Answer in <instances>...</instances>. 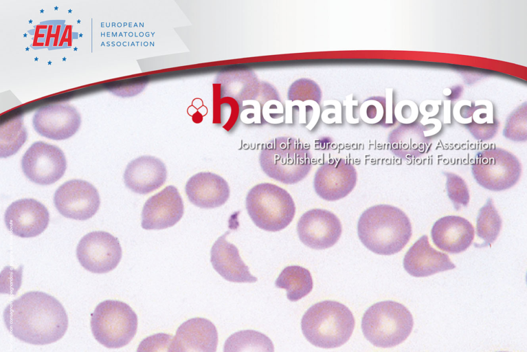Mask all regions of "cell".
Segmentation results:
<instances>
[{"instance_id": "cell-24", "label": "cell", "mask_w": 527, "mask_h": 352, "mask_svg": "<svg viewBox=\"0 0 527 352\" xmlns=\"http://www.w3.org/2000/svg\"><path fill=\"white\" fill-rule=\"evenodd\" d=\"M390 149L397 157L410 160L427 152L429 139L424 135L419 122L401 124L389 134Z\"/></svg>"}, {"instance_id": "cell-1", "label": "cell", "mask_w": 527, "mask_h": 352, "mask_svg": "<svg viewBox=\"0 0 527 352\" xmlns=\"http://www.w3.org/2000/svg\"><path fill=\"white\" fill-rule=\"evenodd\" d=\"M8 331L21 341L36 345L60 340L68 327V317L62 304L42 292H29L10 302L4 309Z\"/></svg>"}, {"instance_id": "cell-16", "label": "cell", "mask_w": 527, "mask_h": 352, "mask_svg": "<svg viewBox=\"0 0 527 352\" xmlns=\"http://www.w3.org/2000/svg\"><path fill=\"white\" fill-rule=\"evenodd\" d=\"M5 226L13 234L22 238L34 237L47 227L49 214L47 208L34 199L12 202L4 214Z\"/></svg>"}, {"instance_id": "cell-31", "label": "cell", "mask_w": 527, "mask_h": 352, "mask_svg": "<svg viewBox=\"0 0 527 352\" xmlns=\"http://www.w3.org/2000/svg\"><path fill=\"white\" fill-rule=\"evenodd\" d=\"M447 177L446 189L454 208L458 210L461 206H467L469 201V191L467 184L459 175L452 173H445Z\"/></svg>"}, {"instance_id": "cell-2", "label": "cell", "mask_w": 527, "mask_h": 352, "mask_svg": "<svg viewBox=\"0 0 527 352\" xmlns=\"http://www.w3.org/2000/svg\"><path fill=\"white\" fill-rule=\"evenodd\" d=\"M217 81V92L237 102L240 119L245 124L284 122V108L277 90L260 81L253 72L222 74Z\"/></svg>"}, {"instance_id": "cell-12", "label": "cell", "mask_w": 527, "mask_h": 352, "mask_svg": "<svg viewBox=\"0 0 527 352\" xmlns=\"http://www.w3.org/2000/svg\"><path fill=\"white\" fill-rule=\"evenodd\" d=\"M54 204L65 217L83 221L96 213L100 199L97 189L91 184L85 180L71 179L56 190Z\"/></svg>"}, {"instance_id": "cell-23", "label": "cell", "mask_w": 527, "mask_h": 352, "mask_svg": "<svg viewBox=\"0 0 527 352\" xmlns=\"http://www.w3.org/2000/svg\"><path fill=\"white\" fill-rule=\"evenodd\" d=\"M226 232L213 244L210 261L214 269L225 280L234 283H255L257 278L251 275L249 267L241 259L238 248L229 243Z\"/></svg>"}, {"instance_id": "cell-15", "label": "cell", "mask_w": 527, "mask_h": 352, "mask_svg": "<svg viewBox=\"0 0 527 352\" xmlns=\"http://www.w3.org/2000/svg\"><path fill=\"white\" fill-rule=\"evenodd\" d=\"M34 130L41 136L54 140L71 138L79 129L81 117L69 104L57 102L39 108L32 119Z\"/></svg>"}, {"instance_id": "cell-19", "label": "cell", "mask_w": 527, "mask_h": 352, "mask_svg": "<svg viewBox=\"0 0 527 352\" xmlns=\"http://www.w3.org/2000/svg\"><path fill=\"white\" fill-rule=\"evenodd\" d=\"M405 270L414 277H426L454 269L449 256L434 249L428 236H421L406 252L403 261Z\"/></svg>"}, {"instance_id": "cell-6", "label": "cell", "mask_w": 527, "mask_h": 352, "mask_svg": "<svg viewBox=\"0 0 527 352\" xmlns=\"http://www.w3.org/2000/svg\"><path fill=\"white\" fill-rule=\"evenodd\" d=\"M413 325V317L408 309L393 300L373 304L361 319L364 337L374 346L383 348L395 346L405 341Z\"/></svg>"}, {"instance_id": "cell-25", "label": "cell", "mask_w": 527, "mask_h": 352, "mask_svg": "<svg viewBox=\"0 0 527 352\" xmlns=\"http://www.w3.org/2000/svg\"><path fill=\"white\" fill-rule=\"evenodd\" d=\"M275 285L286 289L287 298L295 302L312 291L313 282L309 270L299 265H290L282 270Z\"/></svg>"}, {"instance_id": "cell-10", "label": "cell", "mask_w": 527, "mask_h": 352, "mask_svg": "<svg viewBox=\"0 0 527 352\" xmlns=\"http://www.w3.org/2000/svg\"><path fill=\"white\" fill-rule=\"evenodd\" d=\"M76 256L87 270L103 274L114 270L122 258V248L117 237L104 231L85 235L76 248Z\"/></svg>"}, {"instance_id": "cell-39", "label": "cell", "mask_w": 527, "mask_h": 352, "mask_svg": "<svg viewBox=\"0 0 527 352\" xmlns=\"http://www.w3.org/2000/svg\"><path fill=\"white\" fill-rule=\"evenodd\" d=\"M498 352H506V351H498Z\"/></svg>"}, {"instance_id": "cell-3", "label": "cell", "mask_w": 527, "mask_h": 352, "mask_svg": "<svg viewBox=\"0 0 527 352\" xmlns=\"http://www.w3.org/2000/svg\"><path fill=\"white\" fill-rule=\"evenodd\" d=\"M412 225L401 209L390 205L371 206L361 214L357 234L363 245L379 255L400 252L412 236Z\"/></svg>"}, {"instance_id": "cell-35", "label": "cell", "mask_w": 527, "mask_h": 352, "mask_svg": "<svg viewBox=\"0 0 527 352\" xmlns=\"http://www.w3.org/2000/svg\"><path fill=\"white\" fill-rule=\"evenodd\" d=\"M475 104L467 100L458 102L453 107V116L459 123L469 124L472 122V116Z\"/></svg>"}, {"instance_id": "cell-9", "label": "cell", "mask_w": 527, "mask_h": 352, "mask_svg": "<svg viewBox=\"0 0 527 352\" xmlns=\"http://www.w3.org/2000/svg\"><path fill=\"white\" fill-rule=\"evenodd\" d=\"M471 172L480 186L502 191L517 184L522 174V165L517 157L504 149L486 148L475 155Z\"/></svg>"}, {"instance_id": "cell-14", "label": "cell", "mask_w": 527, "mask_h": 352, "mask_svg": "<svg viewBox=\"0 0 527 352\" xmlns=\"http://www.w3.org/2000/svg\"><path fill=\"white\" fill-rule=\"evenodd\" d=\"M355 166L345 159H334L322 164L316 170L313 187L317 195L326 201L346 197L356 186Z\"/></svg>"}, {"instance_id": "cell-29", "label": "cell", "mask_w": 527, "mask_h": 352, "mask_svg": "<svg viewBox=\"0 0 527 352\" xmlns=\"http://www.w3.org/2000/svg\"><path fill=\"white\" fill-rule=\"evenodd\" d=\"M502 227V219L495 208L493 200L489 198L480 209L476 219V234L484 243L476 245L482 248L491 245L498 236Z\"/></svg>"}, {"instance_id": "cell-37", "label": "cell", "mask_w": 527, "mask_h": 352, "mask_svg": "<svg viewBox=\"0 0 527 352\" xmlns=\"http://www.w3.org/2000/svg\"><path fill=\"white\" fill-rule=\"evenodd\" d=\"M419 123L423 128L424 135L428 138L438 133L442 126L440 120L435 119H422Z\"/></svg>"}, {"instance_id": "cell-5", "label": "cell", "mask_w": 527, "mask_h": 352, "mask_svg": "<svg viewBox=\"0 0 527 352\" xmlns=\"http://www.w3.org/2000/svg\"><path fill=\"white\" fill-rule=\"evenodd\" d=\"M259 162L268 177L285 184H295L310 172L312 155L299 140L278 137L263 145Z\"/></svg>"}, {"instance_id": "cell-11", "label": "cell", "mask_w": 527, "mask_h": 352, "mask_svg": "<svg viewBox=\"0 0 527 352\" xmlns=\"http://www.w3.org/2000/svg\"><path fill=\"white\" fill-rule=\"evenodd\" d=\"M25 177L39 185H49L60 179L67 168V160L58 146L38 141L33 143L21 159Z\"/></svg>"}, {"instance_id": "cell-8", "label": "cell", "mask_w": 527, "mask_h": 352, "mask_svg": "<svg viewBox=\"0 0 527 352\" xmlns=\"http://www.w3.org/2000/svg\"><path fill=\"white\" fill-rule=\"evenodd\" d=\"M95 339L103 346L120 348L128 344L137 329V316L125 302L107 300L99 303L91 318Z\"/></svg>"}, {"instance_id": "cell-38", "label": "cell", "mask_w": 527, "mask_h": 352, "mask_svg": "<svg viewBox=\"0 0 527 352\" xmlns=\"http://www.w3.org/2000/svg\"><path fill=\"white\" fill-rule=\"evenodd\" d=\"M440 101L428 100L423 102L418 108L419 113L426 118H430L436 116L439 112Z\"/></svg>"}, {"instance_id": "cell-22", "label": "cell", "mask_w": 527, "mask_h": 352, "mask_svg": "<svg viewBox=\"0 0 527 352\" xmlns=\"http://www.w3.org/2000/svg\"><path fill=\"white\" fill-rule=\"evenodd\" d=\"M190 201L201 208H214L223 205L229 197L227 182L220 175L201 172L192 176L185 186Z\"/></svg>"}, {"instance_id": "cell-7", "label": "cell", "mask_w": 527, "mask_h": 352, "mask_svg": "<svg viewBox=\"0 0 527 352\" xmlns=\"http://www.w3.org/2000/svg\"><path fill=\"white\" fill-rule=\"evenodd\" d=\"M246 208L259 228L280 231L293 219L295 206L291 195L284 188L270 183L254 186L246 197Z\"/></svg>"}, {"instance_id": "cell-20", "label": "cell", "mask_w": 527, "mask_h": 352, "mask_svg": "<svg viewBox=\"0 0 527 352\" xmlns=\"http://www.w3.org/2000/svg\"><path fill=\"white\" fill-rule=\"evenodd\" d=\"M431 236L434 245L440 250L458 254L471 245L474 228L467 219L462 217L445 216L434 223Z\"/></svg>"}, {"instance_id": "cell-36", "label": "cell", "mask_w": 527, "mask_h": 352, "mask_svg": "<svg viewBox=\"0 0 527 352\" xmlns=\"http://www.w3.org/2000/svg\"><path fill=\"white\" fill-rule=\"evenodd\" d=\"M322 121L327 124L341 122V106L337 101V104L324 105L322 113Z\"/></svg>"}, {"instance_id": "cell-4", "label": "cell", "mask_w": 527, "mask_h": 352, "mask_svg": "<svg viewBox=\"0 0 527 352\" xmlns=\"http://www.w3.org/2000/svg\"><path fill=\"white\" fill-rule=\"evenodd\" d=\"M355 320L344 304L324 300L311 306L301 320V329L313 345L324 349L341 346L350 338Z\"/></svg>"}, {"instance_id": "cell-28", "label": "cell", "mask_w": 527, "mask_h": 352, "mask_svg": "<svg viewBox=\"0 0 527 352\" xmlns=\"http://www.w3.org/2000/svg\"><path fill=\"white\" fill-rule=\"evenodd\" d=\"M27 138L22 116H17L2 123L0 126V157L6 158L14 155Z\"/></svg>"}, {"instance_id": "cell-21", "label": "cell", "mask_w": 527, "mask_h": 352, "mask_svg": "<svg viewBox=\"0 0 527 352\" xmlns=\"http://www.w3.org/2000/svg\"><path fill=\"white\" fill-rule=\"evenodd\" d=\"M167 170L159 159L140 156L130 162L124 170L126 186L135 193L146 195L160 188L166 182Z\"/></svg>"}, {"instance_id": "cell-32", "label": "cell", "mask_w": 527, "mask_h": 352, "mask_svg": "<svg viewBox=\"0 0 527 352\" xmlns=\"http://www.w3.org/2000/svg\"><path fill=\"white\" fill-rule=\"evenodd\" d=\"M361 119L367 124H375L385 122L386 98L374 96L366 99L359 109Z\"/></svg>"}, {"instance_id": "cell-34", "label": "cell", "mask_w": 527, "mask_h": 352, "mask_svg": "<svg viewBox=\"0 0 527 352\" xmlns=\"http://www.w3.org/2000/svg\"><path fill=\"white\" fill-rule=\"evenodd\" d=\"M395 119L402 124H410L416 122L419 117L418 105L412 100L400 101L394 109Z\"/></svg>"}, {"instance_id": "cell-30", "label": "cell", "mask_w": 527, "mask_h": 352, "mask_svg": "<svg viewBox=\"0 0 527 352\" xmlns=\"http://www.w3.org/2000/svg\"><path fill=\"white\" fill-rule=\"evenodd\" d=\"M288 100L294 102L311 100L318 104L321 103L322 91L319 85L308 78H300L295 81L288 91Z\"/></svg>"}, {"instance_id": "cell-18", "label": "cell", "mask_w": 527, "mask_h": 352, "mask_svg": "<svg viewBox=\"0 0 527 352\" xmlns=\"http://www.w3.org/2000/svg\"><path fill=\"white\" fill-rule=\"evenodd\" d=\"M217 344L215 325L206 318H193L178 327L169 352H216Z\"/></svg>"}, {"instance_id": "cell-26", "label": "cell", "mask_w": 527, "mask_h": 352, "mask_svg": "<svg viewBox=\"0 0 527 352\" xmlns=\"http://www.w3.org/2000/svg\"><path fill=\"white\" fill-rule=\"evenodd\" d=\"M223 352H274V346L271 340L261 332L241 330L227 338Z\"/></svg>"}, {"instance_id": "cell-27", "label": "cell", "mask_w": 527, "mask_h": 352, "mask_svg": "<svg viewBox=\"0 0 527 352\" xmlns=\"http://www.w3.org/2000/svg\"><path fill=\"white\" fill-rule=\"evenodd\" d=\"M475 103L474 111L472 116V122L467 124L471 133L479 140L485 141L491 139L496 133L498 122H496L493 106L487 100H483L484 103Z\"/></svg>"}, {"instance_id": "cell-13", "label": "cell", "mask_w": 527, "mask_h": 352, "mask_svg": "<svg viewBox=\"0 0 527 352\" xmlns=\"http://www.w3.org/2000/svg\"><path fill=\"white\" fill-rule=\"evenodd\" d=\"M341 223L333 212L314 208L304 212L297 223L300 241L315 250H324L334 245L341 234Z\"/></svg>"}, {"instance_id": "cell-33", "label": "cell", "mask_w": 527, "mask_h": 352, "mask_svg": "<svg viewBox=\"0 0 527 352\" xmlns=\"http://www.w3.org/2000/svg\"><path fill=\"white\" fill-rule=\"evenodd\" d=\"M173 337L165 333H158L142 340L136 352H169Z\"/></svg>"}, {"instance_id": "cell-17", "label": "cell", "mask_w": 527, "mask_h": 352, "mask_svg": "<svg viewBox=\"0 0 527 352\" xmlns=\"http://www.w3.org/2000/svg\"><path fill=\"white\" fill-rule=\"evenodd\" d=\"M184 212L182 198L174 186H168L150 197L142 212V227L145 230H161L175 226Z\"/></svg>"}]
</instances>
